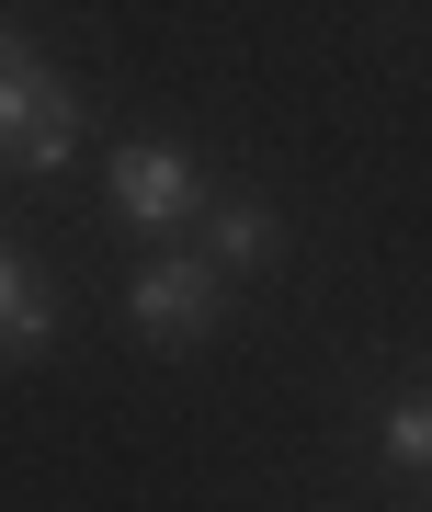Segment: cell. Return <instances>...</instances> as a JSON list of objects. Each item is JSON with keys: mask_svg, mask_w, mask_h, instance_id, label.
I'll use <instances>...</instances> for the list:
<instances>
[{"mask_svg": "<svg viewBox=\"0 0 432 512\" xmlns=\"http://www.w3.org/2000/svg\"><path fill=\"white\" fill-rule=\"evenodd\" d=\"M69 148H80V92L46 69V57H0V160L12 171H69Z\"/></svg>", "mask_w": 432, "mask_h": 512, "instance_id": "6da1fadb", "label": "cell"}, {"mask_svg": "<svg viewBox=\"0 0 432 512\" xmlns=\"http://www.w3.org/2000/svg\"><path fill=\"white\" fill-rule=\"evenodd\" d=\"M387 467H432V399H398L387 410Z\"/></svg>", "mask_w": 432, "mask_h": 512, "instance_id": "8992f818", "label": "cell"}, {"mask_svg": "<svg viewBox=\"0 0 432 512\" xmlns=\"http://www.w3.org/2000/svg\"><path fill=\"white\" fill-rule=\"evenodd\" d=\"M205 239H216V274H262V262H273V205H251V194H228V205H216L205 194Z\"/></svg>", "mask_w": 432, "mask_h": 512, "instance_id": "277c9868", "label": "cell"}, {"mask_svg": "<svg viewBox=\"0 0 432 512\" xmlns=\"http://www.w3.org/2000/svg\"><path fill=\"white\" fill-rule=\"evenodd\" d=\"M46 330H57V296L35 285V262H23L12 239H0V353H35Z\"/></svg>", "mask_w": 432, "mask_h": 512, "instance_id": "5b68a950", "label": "cell"}, {"mask_svg": "<svg viewBox=\"0 0 432 512\" xmlns=\"http://www.w3.org/2000/svg\"><path fill=\"white\" fill-rule=\"evenodd\" d=\"M114 217H126V228H194V217H205L194 160H182V148H160V137L114 148Z\"/></svg>", "mask_w": 432, "mask_h": 512, "instance_id": "3957f363", "label": "cell"}, {"mask_svg": "<svg viewBox=\"0 0 432 512\" xmlns=\"http://www.w3.org/2000/svg\"><path fill=\"white\" fill-rule=\"evenodd\" d=\"M0 57H12V35H0Z\"/></svg>", "mask_w": 432, "mask_h": 512, "instance_id": "52a82bcc", "label": "cell"}, {"mask_svg": "<svg viewBox=\"0 0 432 512\" xmlns=\"http://www.w3.org/2000/svg\"><path fill=\"white\" fill-rule=\"evenodd\" d=\"M126 308H137L148 342H194V330L228 319V274L194 262V251H171V262H148V274H126Z\"/></svg>", "mask_w": 432, "mask_h": 512, "instance_id": "7a4b0ae2", "label": "cell"}]
</instances>
